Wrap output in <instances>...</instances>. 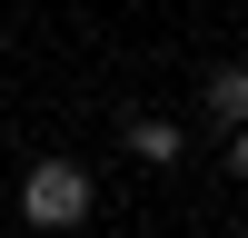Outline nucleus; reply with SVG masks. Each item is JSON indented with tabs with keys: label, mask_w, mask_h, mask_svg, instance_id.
<instances>
[{
	"label": "nucleus",
	"mask_w": 248,
	"mask_h": 238,
	"mask_svg": "<svg viewBox=\"0 0 248 238\" xmlns=\"http://www.w3.org/2000/svg\"><path fill=\"white\" fill-rule=\"evenodd\" d=\"M229 178H248V119L229 129Z\"/></svg>",
	"instance_id": "20e7f679"
},
{
	"label": "nucleus",
	"mask_w": 248,
	"mask_h": 238,
	"mask_svg": "<svg viewBox=\"0 0 248 238\" xmlns=\"http://www.w3.org/2000/svg\"><path fill=\"white\" fill-rule=\"evenodd\" d=\"M0 50H10V40H0Z\"/></svg>",
	"instance_id": "423d86ee"
},
{
	"label": "nucleus",
	"mask_w": 248,
	"mask_h": 238,
	"mask_svg": "<svg viewBox=\"0 0 248 238\" xmlns=\"http://www.w3.org/2000/svg\"><path fill=\"white\" fill-rule=\"evenodd\" d=\"M90 169H79V159H30V178H20V218H30V228H60L70 238L79 218H90Z\"/></svg>",
	"instance_id": "f257e3e1"
},
{
	"label": "nucleus",
	"mask_w": 248,
	"mask_h": 238,
	"mask_svg": "<svg viewBox=\"0 0 248 238\" xmlns=\"http://www.w3.org/2000/svg\"><path fill=\"white\" fill-rule=\"evenodd\" d=\"M40 238H60V228H40Z\"/></svg>",
	"instance_id": "39448f33"
},
{
	"label": "nucleus",
	"mask_w": 248,
	"mask_h": 238,
	"mask_svg": "<svg viewBox=\"0 0 248 238\" xmlns=\"http://www.w3.org/2000/svg\"><path fill=\"white\" fill-rule=\"evenodd\" d=\"M119 139H129V159H139V169H179V149H189V129H179V119H149V109H139Z\"/></svg>",
	"instance_id": "f03ea898"
},
{
	"label": "nucleus",
	"mask_w": 248,
	"mask_h": 238,
	"mask_svg": "<svg viewBox=\"0 0 248 238\" xmlns=\"http://www.w3.org/2000/svg\"><path fill=\"white\" fill-rule=\"evenodd\" d=\"M209 109H218V129H238V119H248V60L209 79Z\"/></svg>",
	"instance_id": "7ed1b4c3"
}]
</instances>
